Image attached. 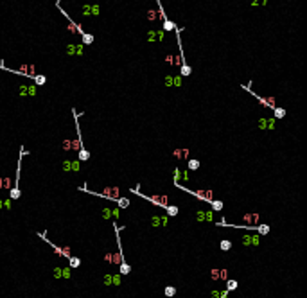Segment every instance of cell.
Returning <instances> with one entry per match:
<instances>
[{"mask_svg": "<svg viewBox=\"0 0 307 298\" xmlns=\"http://www.w3.org/2000/svg\"><path fill=\"white\" fill-rule=\"evenodd\" d=\"M243 221H244V223H248V226H255V225H259L261 216H259V214H252V212H248V214H244V216H243Z\"/></svg>", "mask_w": 307, "mask_h": 298, "instance_id": "cell-14", "label": "cell"}, {"mask_svg": "<svg viewBox=\"0 0 307 298\" xmlns=\"http://www.w3.org/2000/svg\"><path fill=\"white\" fill-rule=\"evenodd\" d=\"M72 115H74V122H75V133H77V138H75V142L79 144V151H77V158L81 160V162H86V160H90V153L84 149V146H83V138H81V128H79V115H77V110L75 108H72Z\"/></svg>", "mask_w": 307, "mask_h": 298, "instance_id": "cell-4", "label": "cell"}, {"mask_svg": "<svg viewBox=\"0 0 307 298\" xmlns=\"http://www.w3.org/2000/svg\"><path fill=\"white\" fill-rule=\"evenodd\" d=\"M156 5H158V13H160V18L164 20V31H167V32H171V31H174L176 29V25L167 18V14H165V11H164V7H162V0H156Z\"/></svg>", "mask_w": 307, "mask_h": 298, "instance_id": "cell-12", "label": "cell"}, {"mask_svg": "<svg viewBox=\"0 0 307 298\" xmlns=\"http://www.w3.org/2000/svg\"><path fill=\"white\" fill-rule=\"evenodd\" d=\"M81 38H83V43H84V45H92V43H93V34H88V32H84Z\"/></svg>", "mask_w": 307, "mask_h": 298, "instance_id": "cell-20", "label": "cell"}, {"mask_svg": "<svg viewBox=\"0 0 307 298\" xmlns=\"http://www.w3.org/2000/svg\"><path fill=\"white\" fill-rule=\"evenodd\" d=\"M273 113H275V119H284L286 117V110L284 108H277V110H273Z\"/></svg>", "mask_w": 307, "mask_h": 298, "instance_id": "cell-25", "label": "cell"}, {"mask_svg": "<svg viewBox=\"0 0 307 298\" xmlns=\"http://www.w3.org/2000/svg\"><path fill=\"white\" fill-rule=\"evenodd\" d=\"M0 70L11 72V74H16V75H23V77H29V79H32L36 75L34 65H20V68H9V66L4 65V61H0Z\"/></svg>", "mask_w": 307, "mask_h": 298, "instance_id": "cell-8", "label": "cell"}, {"mask_svg": "<svg viewBox=\"0 0 307 298\" xmlns=\"http://www.w3.org/2000/svg\"><path fill=\"white\" fill-rule=\"evenodd\" d=\"M173 155H174L176 158H187V156H189V149H176Z\"/></svg>", "mask_w": 307, "mask_h": 298, "instance_id": "cell-18", "label": "cell"}, {"mask_svg": "<svg viewBox=\"0 0 307 298\" xmlns=\"http://www.w3.org/2000/svg\"><path fill=\"white\" fill-rule=\"evenodd\" d=\"M36 235H38V237H41V239H43V241H45V243H47V244H49V246H50V248H52V250H54V252H56L59 257H65L66 261L72 257V253H70V248H61V246L54 244L52 241H49V237H47V232H38Z\"/></svg>", "mask_w": 307, "mask_h": 298, "instance_id": "cell-11", "label": "cell"}, {"mask_svg": "<svg viewBox=\"0 0 307 298\" xmlns=\"http://www.w3.org/2000/svg\"><path fill=\"white\" fill-rule=\"evenodd\" d=\"M210 277H212V280H223V282H226L228 280V271L226 270H212L210 271Z\"/></svg>", "mask_w": 307, "mask_h": 298, "instance_id": "cell-13", "label": "cell"}, {"mask_svg": "<svg viewBox=\"0 0 307 298\" xmlns=\"http://www.w3.org/2000/svg\"><path fill=\"white\" fill-rule=\"evenodd\" d=\"M164 210H165L169 216H178V207H174V205H167Z\"/></svg>", "mask_w": 307, "mask_h": 298, "instance_id": "cell-21", "label": "cell"}, {"mask_svg": "<svg viewBox=\"0 0 307 298\" xmlns=\"http://www.w3.org/2000/svg\"><path fill=\"white\" fill-rule=\"evenodd\" d=\"M187 167H189L190 171H198V169H199V160H196V158H192V160H189V164H187Z\"/></svg>", "mask_w": 307, "mask_h": 298, "instance_id": "cell-19", "label": "cell"}, {"mask_svg": "<svg viewBox=\"0 0 307 298\" xmlns=\"http://www.w3.org/2000/svg\"><path fill=\"white\" fill-rule=\"evenodd\" d=\"M147 16H149L151 20H155V18H156V14H155V11H149V13H147Z\"/></svg>", "mask_w": 307, "mask_h": 298, "instance_id": "cell-29", "label": "cell"}, {"mask_svg": "<svg viewBox=\"0 0 307 298\" xmlns=\"http://www.w3.org/2000/svg\"><path fill=\"white\" fill-rule=\"evenodd\" d=\"M241 88H243V90H246L250 95H253V97H255L261 104H264L266 108H270V110H277V108H279L273 97H262V95H259L257 92H253V90H252V83H250V84H241Z\"/></svg>", "mask_w": 307, "mask_h": 298, "instance_id": "cell-9", "label": "cell"}, {"mask_svg": "<svg viewBox=\"0 0 307 298\" xmlns=\"http://www.w3.org/2000/svg\"><path fill=\"white\" fill-rule=\"evenodd\" d=\"M104 261H106L108 264H113V253H111V252H108V253L104 255Z\"/></svg>", "mask_w": 307, "mask_h": 298, "instance_id": "cell-27", "label": "cell"}, {"mask_svg": "<svg viewBox=\"0 0 307 298\" xmlns=\"http://www.w3.org/2000/svg\"><path fill=\"white\" fill-rule=\"evenodd\" d=\"M111 284L119 286V284H120V275H115V277H111Z\"/></svg>", "mask_w": 307, "mask_h": 298, "instance_id": "cell-28", "label": "cell"}, {"mask_svg": "<svg viewBox=\"0 0 307 298\" xmlns=\"http://www.w3.org/2000/svg\"><path fill=\"white\" fill-rule=\"evenodd\" d=\"M210 208H212V210H223V201L214 199V201H212V205H210Z\"/></svg>", "mask_w": 307, "mask_h": 298, "instance_id": "cell-26", "label": "cell"}, {"mask_svg": "<svg viewBox=\"0 0 307 298\" xmlns=\"http://www.w3.org/2000/svg\"><path fill=\"white\" fill-rule=\"evenodd\" d=\"M176 293H178V289H176L174 286H167V288L164 289V295H165L167 298H173L174 295H176Z\"/></svg>", "mask_w": 307, "mask_h": 298, "instance_id": "cell-16", "label": "cell"}, {"mask_svg": "<svg viewBox=\"0 0 307 298\" xmlns=\"http://www.w3.org/2000/svg\"><path fill=\"white\" fill-rule=\"evenodd\" d=\"M217 226H228V228H243V230H252V232H257V235H268L270 234V225H264V223H259V225H255V226H248V225H230V223H226L223 217H221V221H217L216 223Z\"/></svg>", "mask_w": 307, "mask_h": 298, "instance_id": "cell-2", "label": "cell"}, {"mask_svg": "<svg viewBox=\"0 0 307 298\" xmlns=\"http://www.w3.org/2000/svg\"><path fill=\"white\" fill-rule=\"evenodd\" d=\"M174 32H176V41H178V56H180V59H182L180 74H182L183 77H187V75H190V74H192V68H190V65H187V61H185V54H183V45H182V32H183V27H176V29H174Z\"/></svg>", "mask_w": 307, "mask_h": 298, "instance_id": "cell-3", "label": "cell"}, {"mask_svg": "<svg viewBox=\"0 0 307 298\" xmlns=\"http://www.w3.org/2000/svg\"><path fill=\"white\" fill-rule=\"evenodd\" d=\"M56 7H58V9H59V13H61V14L65 16V20L68 22V31H70V32H74V34H79V36H83V34H84L83 27H81V25H79L77 22H74V20H72V18L68 16V13H66V11H65V9L61 7V2H59V0H56Z\"/></svg>", "mask_w": 307, "mask_h": 298, "instance_id": "cell-10", "label": "cell"}, {"mask_svg": "<svg viewBox=\"0 0 307 298\" xmlns=\"http://www.w3.org/2000/svg\"><path fill=\"white\" fill-rule=\"evenodd\" d=\"M174 187L180 189V190H183V192H187V194H190V196H194V198H198V199H201V201H207L208 205H212V201H214L212 190H192V189H187V187L180 185L178 181H174Z\"/></svg>", "mask_w": 307, "mask_h": 298, "instance_id": "cell-7", "label": "cell"}, {"mask_svg": "<svg viewBox=\"0 0 307 298\" xmlns=\"http://www.w3.org/2000/svg\"><path fill=\"white\" fill-rule=\"evenodd\" d=\"M25 155H27V151L23 149V146H20V158H18V167H16V178H14V185L9 190L11 199H20V196H22V190H20V173H22V158Z\"/></svg>", "mask_w": 307, "mask_h": 298, "instance_id": "cell-5", "label": "cell"}, {"mask_svg": "<svg viewBox=\"0 0 307 298\" xmlns=\"http://www.w3.org/2000/svg\"><path fill=\"white\" fill-rule=\"evenodd\" d=\"M219 246H221V252H230V250H232V246H234V243H232L230 239H223Z\"/></svg>", "mask_w": 307, "mask_h": 298, "instance_id": "cell-15", "label": "cell"}, {"mask_svg": "<svg viewBox=\"0 0 307 298\" xmlns=\"http://www.w3.org/2000/svg\"><path fill=\"white\" fill-rule=\"evenodd\" d=\"M68 264H70V268H79L81 266V259L79 257H70L68 259Z\"/></svg>", "mask_w": 307, "mask_h": 298, "instance_id": "cell-22", "label": "cell"}, {"mask_svg": "<svg viewBox=\"0 0 307 298\" xmlns=\"http://www.w3.org/2000/svg\"><path fill=\"white\" fill-rule=\"evenodd\" d=\"M115 203H117L120 208H128V207H129V199H128V198H120V199H117Z\"/></svg>", "mask_w": 307, "mask_h": 298, "instance_id": "cell-24", "label": "cell"}, {"mask_svg": "<svg viewBox=\"0 0 307 298\" xmlns=\"http://www.w3.org/2000/svg\"><path fill=\"white\" fill-rule=\"evenodd\" d=\"M32 79H34V84H38V86L45 84V81H47V77H45L43 74H36V75L32 77Z\"/></svg>", "mask_w": 307, "mask_h": 298, "instance_id": "cell-17", "label": "cell"}, {"mask_svg": "<svg viewBox=\"0 0 307 298\" xmlns=\"http://www.w3.org/2000/svg\"><path fill=\"white\" fill-rule=\"evenodd\" d=\"M79 190L88 192V194L97 196V198H106V199H111V201L120 199V189H119V187H106L102 192H95V190H90V189H86V187H79Z\"/></svg>", "mask_w": 307, "mask_h": 298, "instance_id": "cell-6", "label": "cell"}, {"mask_svg": "<svg viewBox=\"0 0 307 298\" xmlns=\"http://www.w3.org/2000/svg\"><path fill=\"white\" fill-rule=\"evenodd\" d=\"M129 192L142 198V199H146V201H149V203H153V205H156V207H160V208H165L169 205V196L167 194H142L140 185H137L135 189H129Z\"/></svg>", "mask_w": 307, "mask_h": 298, "instance_id": "cell-1", "label": "cell"}, {"mask_svg": "<svg viewBox=\"0 0 307 298\" xmlns=\"http://www.w3.org/2000/svg\"><path fill=\"white\" fill-rule=\"evenodd\" d=\"M237 286H239V284H237V280H230V279L226 280V291H228V293H230V291H234V289H237Z\"/></svg>", "mask_w": 307, "mask_h": 298, "instance_id": "cell-23", "label": "cell"}]
</instances>
